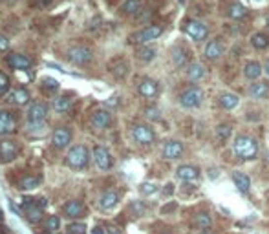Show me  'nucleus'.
<instances>
[{
  "label": "nucleus",
  "mask_w": 269,
  "mask_h": 234,
  "mask_svg": "<svg viewBox=\"0 0 269 234\" xmlns=\"http://www.w3.org/2000/svg\"><path fill=\"white\" fill-rule=\"evenodd\" d=\"M247 15V9L242 6V4H238V2H233L229 7H227V17L233 20H240L243 19Z\"/></svg>",
  "instance_id": "28"
},
{
  "label": "nucleus",
  "mask_w": 269,
  "mask_h": 234,
  "mask_svg": "<svg viewBox=\"0 0 269 234\" xmlns=\"http://www.w3.org/2000/svg\"><path fill=\"white\" fill-rule=\"evenodd\" d=\"M92 234H104V229L99 227V225H97V227L94 229V231H92Z\"/></svg>",
  "instance_id": "48"
},
{
  "label": "nucleus",
  "mask_w": 269,
  "mask_h": 234,
  "mask_svg": "<svg viewBox=\"0 0 269 234\" xmlns=\"http://www.w3.org/2000/svg\"><path fill=\"white\" fill-rule=\"evenodd\" d=\"M203 101V91L200 90L198 86H189L179 93V103L185 108H196Z\"/></svg>",
  "instance_id": "5"
},
{
  "label": "nucleus",
  "mask_w": 269,
  "mask_h": 234,
  "mask_svg": "<svg viewBox=\"0 0 269 234\" xmlns=\"http://www.w3.org/2000/svg\"><path fill=\"white\" fill-rule=\"evenodd\" d=\"M17 0H0V4H4V6H13Z\"/></svg>",
  "instance_id": "49"
},
{
  "label": "nucleus",
  "mask_w": 269,
  "mask_h": 234,
  "mask_svg": "<svg viewBox=\"0 0 269 234\" xmlns=\"http://www.w3.org/2000/svg\"><path fill=\"white\" fill-rule=\"evenodd\" d=\"M44 229L48 233H55V231H59V229H61V216H57V214L48 216L44 220Z\"/></svg>",
  "instance_id": "33"
},
{
  "label": "nucleus",
  "mask_w": 269,
  "mask_h": 234,
  "mask_svg": "<svg viewBox=\"0 0 269 234\" xmlns=\"http://www.w3.org/2000/svg\"><path fill=\"white\" fill-rule=\"evenodd\" d=\"M211 214H207V212H198V214L194 216V225L198 229H209L211 227Z\"/></svg>",
  "instance_id": "34"
},
{
  "label": "nucleus",
  "mask_w": 269,
  "mask_h": 234,
  "mask_svg": "<svg viewBox=\"0 0 269 234\" xmlns=\"http://www.w3.org/2000/svg\"><path fill=\"white\" fill-rule=\"evenodd\" d=\"M233 154L238 159H243V161L255 159L258 156V143H256V139H253L251 136H238L235 139V143H233Z\"/></svg>",
  "instance_id": "1"
},
{
  "label": "nucleus",
  "mask_w": 269,
  "mask_h": 234,
  "mask_svg": "<svg viewBox=\"0 0 269 234\" xmlns=\"http://www.w3.org/2000/svg\"><path fill=\"white\" fill-rule=\"evenodd\" d=\"M183 152V145L179 141H167L163 146V157L165 159H178Z\"/></svg>",
  "instance_id": "21"
},
{
  "label": "nucleus",
  "mask_w": 269,
  "mask_h": 234,
  "mask_svg": "<svg viewBox=\"0 0 269 234\" xmlns=\"http://www.w3.org/2000/svg\"><path fill=\"white\" fill-rule=\"evenodd\" d=\"M266 22H268V28H269V17H268V20H266Z\"/></svg>",
  "instance_id": "53"
},
{
  "label": "nucleus",
  "mask_w": 269,
  "mask_h": 234,
  "mask_svg": "<svg viewBox=\"0 0 269 234\" xmlns=\"http://www.w3.org/2000/svg\"><path fill=\"white\" fill-rule=\"evenodd\" d=\"M172 62H174L176 68L185 66L187 55H185V50H183V48H174V50H172Z\"/></svg>",
  "instance_id": "35"
},
{
  "label": "nucleus",
  "mask_w": 269,
  "mask_h": 234,
  "mask_svg": "<svg viewBox=\"0 0 269 234\" xmlns=\"http://www.w3.org/2000/svg\"><path fill=\"white\" fill-rule=\"evenodd\" d=\"M46 117H48V104L40 103V101L30 104V108H28V121L30 123H44Z\"/></svg>",
  "instance_id": "13"
},
{
  "label": "nucleus",
  "mask_w": 269,
  "mask_h": 234,
  "mask_svg": "<svg viewBox=\"0 0 269 234\" xmlns=\"http://www.w3.org/2000/svg\"><path fill=\"white\" fill-rule=\"evenodd\" d=\"M231 136V126L229 124H220L216 128V137L218 141H227Z\"/></svg>",
  "instance_id": "41"
},
{
  "label": "nucleus",
  "mask_w": 269,
  "mask_h": 234,
  "mask_svg": "<svg viewBox=\"0 0 269 234\" xmlns=\"http://www.w3.org/2000/svg\"><path fill=\"white\" fill-rule=\"evenodd\" d=\"M203 75H205V68L203 64H200V62H192V64L189 66V70H187V79L192 81V83L200 81Z\"/></svg>",
  "instance_id": "27"
},
{
  "label": "nucleus",
  "mask_w": 269,
  "mask_h": 234,
  "mask_svg": "<svg viewBox=\"0 0 269 234\" xmlns=\"http://www.w3.org/2000/svg\"><path fill=\"white\" fill-rule=\"evenodd\" d=\"M185 33L191 37L194 42H202V40L207 39L209 35V29L205 24H202L200 20H187L185 22Z\"/></svg>",
  "instance_id": "9"
},
{
  "label": "nucleus",
  "mask_w": 269,
  "mask_h": 234,
  "mask_svg": "<svg viewBox=\"0 0 269 234\" xmlns=\"http://www.w3.org/2000/svg\"><path fill=\"white\" fill-rule=\"evenodd\" d=\"M264 72L269 75V60H266V64H264Z\"/></svg>",
  "instance_id": "51"
},
{
  "label": "nucleus",
  "mask_w": 269,
  "mask_h": 234,
  "mask_svg": "<svg viewBox=\"0 0 269 234\" xmlns=\"http://www.w3.org/2000/svg\"><path fill=\"white\" fill-rule=\"evenodd\" d=\"M161 33H163V28L161 26H147L143 28L141 31L134 33L132 37H130V42H134V44H147L150 40H156L158 37H161Z\"/></svg>",
  "instance_id": "6"
},
{
  "label": "nucleus",
  "mask_w": 269,
  "mask_h": 234,
  "mask_svg": "<svg viewBox=\"0 0 269 234\" xmlns=\"http://www.w3.org/2000/svg\"><path fill=\"white\" fill-rule=\"evenodd\" d=\"M251 42H253V46L258 48V50L269 48V39H268V35H264V33H255V35L251 37Z\"/></svg>",
  "instance_id": "36"
},
{
  "label": "nucleus",
  "mask_w": 269,
  "mask_h": 234,
  "mask_svg": "<svg viewBox=\"0 0 269 234\" xmlns=\"http://www.w3.org/2000/svg\"><path fill=\"white\" fill-rule=\"evenodd\" d=\"M73 101H75V99L71 97V95H61V97H57L53 101V108H55V112H59V114H66V112H70V108L73 106Z\"/></svg>",
  "instance_id": "24"
},
{
  "label": "nucleus",
  "mask_w": 269,
  "mask_h": 234,
  "mask_svg": "<svg viewBox=\"0 0 269 234\" xmlns=\"http://www.w3.org/2000/svg\"><path fill=\"white\" fill-rule=\"evenodd\" d=\"M203 53H205V58L216 60V58H220V55L224 53V48H222V44H220L218 40H211V42H207Z\"/></svg>",
  "instance_id": "23"
},
{
  "label": "nucleus",
  "mask_w": 269,
  "mask_h": 234,
  "mask_svg": "<svg viewBox=\"0 0 269 234\" xmlns=\"http://www.w3.org/2000/svg\"><path fill=\"white\" fill-rule=\"evenodd\" d=\"M135 55H137V58L143 60V62H150V60H154V57H156V50H154V48H148V46H141V48L135 50Z\"/></svg>",
  "instance_id": "31"
},
{
  "label": "nucleus",
  "mask_w": 269,
  "mask_h": 234,
  "mask_svg": "<svg viewBox=\"0 0 269 234\" xmlns=\"http://www.w3.org/2000/svg\"><path fill=\"white\" fill-rule=\"evenodd\" d=\"M106 104H108V106H117V97H110V101Z\"/></svg>",
  "instance_id": "50"
},
{
  "label": "nucleus",
  "mask_w": 269,
  "mask_h": 234,
  "mask_svg": "<svg viewBox=\"0 0 269 234\" xmlns=\"http://www.w3.org/2000/svg\"><path fill=\"white\" fill-rule=\"evenodd\" d=\"M7 48H9V40H7L6 35L0 33V52H6Z\"/></svg>",
  "instance_id": "46"
},
{
  "label": "nucleus",
  "mask_w": 269,
  "mask_h": 234,
  "mask_svg": "<svg viewBox=\"0 0 269 234\" xmlns=\"http://www.w3.org/2000/svg\"><path fill=\"white\" fill-rule=\"evenodd\" d=\"M112 124V116L108 110H96L90 116V126L94 130H106Z\"/></svg>",
  "instance_id": "11"
},
{
  "label": "nucleus",
  "mask_w": 269,
  "mask_h": 234,
  "mask_svg": "<svg viewBox=\"0 0 269 234\" xmlns=\"http://www.w3.org/2000/svg\"><path fill=\"white\" fill-rule=\"evenodd\" d=\"M19 143L15 139H2L0 141V161L2 163H11L19 156Z\"/></svg>",
  "instance_id": "8"
},
{
  "label": "nucleus",
  "mask_w": 269,
  "mask_h": 234,
  "mask_svg": "<svg viewBox=\"0 0 269 234\" xmlns=\"http://www.w3.org/2000/svg\"><path fill=\"white\" fill-rule=\"evenodd\" d=\"M66 58L77 66H84V64H88L90 60L94 58V52L90 50L88 46H83V44L71 46L70 50L66 52Z\"/></svg>",
  "instance_id": "4"
},
{
  "label": "nucleus",
  "mask_w": 269,
  "mask_h": 234,
  "mask_svg": "<svg viewBox=\"0 0 269 234\" xmlns=\"http://www.w3.org/2000/svg\"><path fill=\"white\" fill-rule=\"evenodd\" d=\"M7 90H9V79H7L6 73L0 72V97H2L4 93H7Z\"/></svg>",
  "instance_id": "43"
},
{
  "label": "nucleus",
  "mask_w": 269,
  "mask_h": 234,
  "mask_svg": "<svg viewBox=\"0 0 269 234\" xmlns=\"http://www.w3.org/2000/svg\"><path fill=\"white\" fill-rule=\"evenodd\" d=\"M68 234H86V223L83 221H71L70 225L66 227Z\"/></svg>",
  "instance_id": "38"
},
{
  "label": "nucleus",
  "mask_w": 269,
  "mask_h": 234,
  "mask_svg": "<svg viewBox=\"0 0 269 234\" xmlns=\"http://www.w3.org/2000/svg\"><path fill=\"white\" fill-rule=\"evenodd\" d=\"M130 210H132V214L137 218V216H143V212H145V205L141 202H134L132 205H130Z\"/></svg>",
  "instance_id": "44"
},
{
  "label": "nucleus",
  "mask_w": 269,
  "mask_h": 234,
  "mask_svg": "<svg viewBox=\"0 0 269 234\" xmlns=\"http://www.w3.org/2000/svg\"><path fill=\"white\" fill-rule=\"evenodd\" d=\"M92 157H94V163L97 165V169L99 170H110L112 169V156H110V152L104 146L101 145H97L94 152H92Z\"/></svg>",
  "instance_id": "12"
},
{
  "label": "nucleus",
  "mask_w": 269,
  "mask_h": 234,
  "mask_svg": "<svg viewBox=\"0 0 269 234\" xmlns=\"http://www.w3.org/2000/svg\"><path fill=\"white\" fill-rule=\"evenodd\" d=\"M59 81L57 79H53V77H44L42 79V90L44 91H50V93H53V91H57L59 90Z\"/></svg>",
  "instance_id": "37"
},
{
  "label": "nucleus",
  "mask_w": 269,
  "mask_h": 234,
  "mask_svg": "<svg viewBox=\"0 0 269 234\" xmlns=\"http://www.w3.org/2000/svg\"><path fill=\"white\" fill-rule=\"evenodd\" d=\"M249 95L253 99H264L269 95V86L268 83H255L249 88Z\"/></svg>",
  "instance_id": "26"
},
{
  "label": "nucleus",
  "mask_w": 269,
  "mask_h": 234,
  "mask_svg": "<svg viewBox=\"0 0 269 234\" xmlns=\"http://www.w3.org/2000/svg\"><path fill=\"white\" fill-rule=\"evenodd\" d=\"M88 161H90V152L84 145L71 146L70 152L66 154V165L71 167V169H77V170L84 169V167L88 165Z\"/></svg>",
  "instance_id": "3"
},
{
  "label": "nucleus",
  "mask_w": 269,
  "mask_h": 234,
  "mask_svg": "<svg viewBox=\"0 0 269 234\" xmlns=\"http://www.w3.org/2000/svg\"><path fill=\"white\" fill-rule=\"evenodd\" d=\"M15 128H17V121L11 116V112L0 108V136H7L15 132Z\"/></svg>",
  "instance_id": "16"
},
{
  "label": "nucleus",
  "mask_w": 269,
  "mask_h": 234,
  "mask_svg": "<svg viewBox=\"0 0 269 234\" xmlns=\"http://www.w3.org/2000/svg\"><path fill=\"white\" fill-rule=\"evenodd\" d=\"M143 114H145V117L150 119V121H160L161 119V112L160 108H156V106H147V108L143 110Z\"/></svg>",
  "instance_id": "40"
},
{
  "label": "nucleus",
  "mask_w": 269,
  "mask_h": 234,
  "mask_svg": "<svg viewBox=\"0 0 269 234\" xmlns=\"http://www.w3.org/2000/svg\"><path fill=\"white\" fill-rule=\"evenodd\" d=\"M233 181H235V185H236V189L240 190V192H243V194H247V192H249V189H251V179L245 174L235 172V174H233Z\"/></svg>",
  "instance_id": "25"
},
{
  "label": "nucleus",
  "mask_w": 269,
  "mask_h": 234,
  "mask_svg": "<svg viewBox=\"0 0 269 234\" xmlns=\"http://www.w3.org/2000/svg\"><path fill=\"white\" fill-rule=\"evenodd\" d=\"M262 72H264L262 66L258 64L256 60H251V62H247V64H245V68H243V73H245V77L251 79V81H253V79L260 77V73H262Z\"/></svg>",
  "instance_id": "29"
},
{
  "label": "nucleus",
  "mask_w": 269,
  "mask_h": 234,
  "mask_svg": "<svg viewBox=\"0 0 269 234\" xmlns=\"http://www.w3.org/2000/svg\"><path fill=\"white\" fill-rule=\"evenodd\" d=\"M50 2L51 0H35V2H33V7H40V9H42V7H46Z\"/></svg>",
  "instance_id": "47"
},
{
  "label": "nucleus",
  "mask_w": 269,
  "mask_h": 234,
  "mask_svg": "<svg viewBox=\"0 0 269 234\" xmlns=\"http://www.w3.org/2000/svg\"><path fill=\"white\" fill-rule=\"evenodd\" d=\"M70 141H71V130L66 128V126H59L51 134V145L55 148H66L70 145Z\"/></svg>",
  "instance_id": "15"
},
{
  "label": "nucleus",
  "mask_w": 269,
  "mask_h": 234,
  "mask_svg": "<svg viewBox=\"0 0 269 234\" xmlns=\"http://www.w3.org/2000/svg\"><path fill=\"white\" fill-rule=\"evenodd\" d=\"M2 221H4V212L0 210V223H2Z\"/></svg>",
  "instance_id": "52"
},
{
  "label": "nucleus",
  "mask_w": 269,
  "mask_h": 234,
  "mask_svg": "<svg viewBox=\"0 0 269 234\" xmlns=\"http://www.w3.org/2000/svg\"><path fill=\"white\" fill-rule=\"evenodd\" d=\"M38 185H40V177L38 176H24V177H20L19 181H17V189L28 192V190L37 189Z\"/></svg>",
  "instance_id": "22"
},
{
  "label": "nucleus",
  "mask_w": 269,
  "mask_h": 234,
  "mask_svg": "<svg viewBox=\"0 0 269 234\" xmlns=\"http://www.w3.org/2000/svg\"><path fill=\"white\" fill-rule=\"evenodd\" d=\"M112 73H114V77H117V79L125 77L128 73V64L127 62H117V64L112 66Z\"/></svg>",
  "instance_id": "39"
},
{
  "label": "nucleus",
  "mask_w": 269,
  "mask_h": 234,
  "mask_svg": "<svg viewBox=\"0 0 269 234\" xmlns=\"http://www.w3.org/2000/svg\"><path fill=\"white\" fill-rule=\"evenodd\" d=\"M121 11L125 15H137L141 11V0H125Z\"/></svg>",
  "instance_id": "32"
},
{
  "label": "nucleus",
  "mask_w": 269,
  "mask_h": 234,
  "mask_svg": "<svg viewBox=\"0 0 269 234\" xmlns=\"http://www.w3.org/2000/svg\"><path fill=\"white\" fill-rule=\"evenodd\" d=\"M137 91H139L141 97L154 99L158 95V91H160V86H158V83L152 81V79H143L139 85H137Z\"/></svg>",
  "instance_id": "17"
},
{
  "label": "nucleus",
  "mask_w": 269,
  "mask_h": 234,
  "mask_svg": "<svg viewBox=\"0 0 269 234\" xmlns=\"http://www.w3.org/2000/svg\"><path fill=\"white\" fill-rule=\"evenodd\" d=\"M130 134H132L135 143H139V145H152L154 141H156V134H154V130L150 126H147V124H141V123L134 124V126L130 128Z\"/></svg>",
  "instance_id": "7"
},
{
  "label": "nucleus",
  "mask_w": 269,
  "mask_h": 234,
  "mask_svg": "<svg viewBox=\"0 0 269 234\" xmlns=\"http://www.w3.org/2000/svg\"><path fill=\"white\" fill-rule=\"evenodd\" d=\"M156 190H158V187H156V185H154V183H143V185H141L139 187V192L143 196H150V194H154V192H156Z\"/></svg>",
  "instance_id": "42"
},
{
  "label": "nucleus",
  "mask_w": 269,
  "mask_h": 234,
  "mask_svg": "<svg viewBox=\"0 0 269 234\" xmlns=\"http://www.w3.org/2000/svg\"><path fill=\"white\" fill-rule=\"evenodd\" d=\"M7 101L11 104H17V106H26L32 101V95H30V91L26 88H15V90L7 93Z\"/></svg>",
  "instance_id": "18"
},
{
  "label": "nucleus",
  "mask_w": 269,
  "mask_h": 234,
  "mask_svg": "<svg viewBox=\"0 0 269 234\" xmlns=\"http://www.w3.org/2000/svg\"><path fill=\"white\" fill-rule=\"evenodd\" d=\"M102 229H104V234H123L121 229L115 227V225H104Z\"/></svg>",
  "instance_id": "45"
},
{
  "label": "nucleus",
  "mask_w": 269,
  "mask_h": 234,
  "mask_svg": "<svg viewBox=\"0 0 269 234\" xmlns=\"http://www.w3.org/2000/svg\"><path fill=\"white\" fill-rule=\"evenodd\" d=\"M63 214L66 216L68 220H77V218L86 214V207H84V203L79 202V200H70V202H66L63 205Z\"/></svg>",
  "instance_id": "14"
},
{
  "label": "nucleus",
  "mask_w": 269,
  "mask_h": 234,
  "mask_svg": "<svg viewBox=\"0 0 269 234\" xmlns=\"http://www.w3.org/2000/svg\"><path fill=\"white\" fill-rule=\"evenodd\" d=\"M117 203H119V192H115V190H106L104 194H101L97 205H99V208H102V210H110V208H114Z\"/></svg>",
  "instance_id": "19"
},
{
  "label": "nucleus",
  "mask_w": 269,
  "mask_h": 234,
  "mask_svg": "<svg viewBox=\"0 0 269 234\" xmlns=\"http://www.w3.org/2000/svg\"><path fill=\"white\" fill-rule=\"evenodd\" d=\"M238 103H240V99H238V95H235V93H224V95L220 97V106H222L224 110H233L235 106H238Z\"/></svg>",
  "instance_id": "30"
},
{
  "label": "nucleus",
  "mask_w": 269,
  "mask_h": 234,
  "mask_svg": "<svg viewBox=\"0 0 269 234\" xmlns=\"http://www.w3.org/2000/svg\"><path fill=\"white\" fill-rule=\"evenodd\" d=\"M176 176H178V179H181V181H194V179H198L200 170L198 167L183 165V167H179V169L176 170Z\"/></svg>",
  "instance_id": "20"
},
{
  "label": "nucleus",
  "mask_w": 269,
  "mask_h": 234,
  "mask_svg": "<svg viewBox=\"0 0 269 234\" xmlns=\"http://www.w3.org/2000/svg\"><path fill=\"white\" fill-rule=\"evenodd\" d=\"M46 200L44 198H26L22 202V208H24L26 220L30 223H40L42 216H44L46 208Z\"/></svg>",
  "instance_id": "2"
},
{
  "label": "nucleus",
  "mask_w": 269,
  "mask_h": 234,
  "mask_svg": "<svg viewBox=\"0 0 269 234\" xmlns=\"http://www.w3.org/2000/svg\"><path fill=\"white\" fill-rule=\"evenodd\" d=\"M6 64L11 70H30L33 66V58L24 53H9L6 57Z\"/></svg>",
  "instance_id": "10"
}]
</instances>
